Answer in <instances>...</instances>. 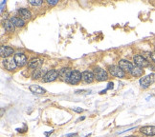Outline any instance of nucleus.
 <instances>
[{"mask_svg": "<svg viewBox=\"0 0 155 137\" xmlns=\"http://www.w3.org/2000/svg\"><path fill=\"white\" fill-rule=\"evenodd\" d=\"M60 77L64 82L71 85H77L82 78V73L77 70H72L70 68H63L60 71Z\"/></svg>", "mask_w": 155, "mask_h": 137, "instance_id": "f257e3e1", "label": "nucleus"}, {"mask_svg": "<svg viewBox=\"0 0 155 137\" xmlns=\"http://www.w3.org/2000/svg\"><path fill=\"white\" fill-rule=\"evenodd\" d=\"M93 73H94V75H95V79L97 81H100V82L107 80L108 78L107 71L102 68L96 67L94 70H93Z\"/></svg>", "mask_w": 155, "mask_h": 137, "instance_id": "f03ea898", "label": "nucleus"}, {"mask_svg": "<svg viewBox=\"0 0 155 137\" xmlns=\"http://www.w3.org/2000/svg\"><path fill=\"white\" fill-rule=\"evenodd\" d=\"M153 83H155V73H150L140 79V85L143 89H147Z\"/></svg>", "mask_w": 155, "mask_h": 137, "instance_id": "7ed1b4c3", "label": "nucleus"}, {"mask_svg": "<svg viewBox=\"0 0 155 137\" xmlns=\"http://www.w3.org/2000/svg\"><path fill=\"white\" fill-rule=\"evenodd\" d=\"M133 62H134V64L136 65L137 67L139 68H147V67H150V62L147 58H145L143 55H140V54H136L133 56Z\"/></svg>", "mask_w": 155, "mask_h": 137, "instance_id": "20e7f679", "label": "nucleus"}, {"mask_svg": "<svg viewBox=\"0 0 155 137\" xmlns=\"http://www.w3.org/2000/svg\"><path fill=\"white\" fill-rule=\"evenodd\" d=\"M107 70H108V73H109L111 75L114 76V77H118V78H123V77L126 76V73L119 66H115V65H112V66H108Z\"/></svg>", "mask_w": 155, "mask_h": 137, "instance_id": "39448f33", "label": "nucleus"}, {"mask_svg": "<svg viewBox=\"0 0 155 137\" xmlns=\"http://www.w3.org/2000/svg\"><path fill=\"white\" fill-rule=\"evenodd\" d=\"M58 77H60V71H58L57 70H50L43 75L42 81L45 83L53 82V81H55Z\"/></svg>", "mask_w": 155, "mask_h": 137, "instance_id": "423d86ee", "label": "nucleus"}, {"mask_svg": "<svg viewBox=\"0 0 155 137\" xmlns=\"http://www.w3.org/2000/svg\"><path fill=\"white\" fill-rule=\"evenodd\" d=\"M14 59L15 63H16V65H17V67H24L28 63L26 55L24 54H20V52L15 54L14 56Z\"/></svg>", "mask_w": 155, "mask_h": 137, "instance_id": "0eeeda50", "label": "nucleus"}, {"mask_svg": "<svg viewBox=\"0 0 155 137\" xmlns=\"http://www.w3.org/2000/svg\"><path fill=\"white\" fill-rule=\"evenodd\" d=\"M43 64V60L40 58H33L32 60H30V62L28 63V68H30V70H38L40 67L42 66Z\"/></svg>", "mask_w": 155, "mask_h": 137, "instance_id": "6e6552de", "label": "nucleus"}, {"mask_svg": "<svg viewBox=\"0 0 155 137\" xmlns=\"http://www.w3.org/2000/svg\"><path fill=\"white\" fill-rule=\"evenodd\" d=\"M119 67L122 68L123 71H128V73H130L132 68H134V65H133L131 62H129L128 60L122 59V60L119 61Z\"/></svg>", "mask_w": 155, "mask_h": 137, "instance_id": "1a4fd4ad", "label": "nucleus"}, {"mask_svg": "<svg viewBox=\"0 0 155 137\" xmlns=\"http://www.w3.org/2000/svg\"><path fill=\"white\" fill-rule=\"evenodd\" d=\"M0 54H1V56L2 57H5V58H8L12 56L14 54V51L12 47H9V46H2L1 49H0Z\"/></svg>", "mask_w": 155, "mask_h": 137, "instance_id": "9d476101", "label": "nucleus"}, {"mask_svg": "<svg viewBox=\"0 0 155 137\" xmlns=\"http://www.w3.org/2000/svg\"><path fill=\"white\" fill-rule=\"evenodd\" d=\"M3 65H4L6 70H8V71H14L15 70V68L17 67L14 59L13 58H5L4 61H3Z\"/></svg>", "mask_w": 155, "mask_h": 137, "instance_id": "9b49d317", "label": "nucleus"}, {"mask_svg": "<svg viewBox=\"0 0 155 137\" xmlns=\"http://www.w3.org/2000/svg\"><path fill=\"white\" fill-rule=\"evenodd\" d=\"M140 132L147 136L155 135V126H145L140 129Z\"/></svg>", "mask_w": 155, "mask_h": 137, "instance_id": "f8f14e48", "label": "nucleus"}, {"mask_svg": "<svg viewBox=\"0 0 155 137\" xmlns=\"http://www.w3.org/2000/svg\"><path fill=\"white\" fill-rule=\"evenodd\" d=\"M82 79L85 83H92L95 79V75L92 71H84L82 73Z\"/></svg>", "mask_w": 155, "mask_h": 137, "instance_id": "ddd939ff", "label": "nucleus"}, {"mask_svg": "<svg viewBox=\"0 0 155 137\" xmlns=\"http://www.w3.org/2000/svg\"><path fill=\"white\" fill-rule=\"evenodd\" d=\"M133 77H141L144 75L145 73V71L143 70L142 68H139L137 66H134V68H132L131 71L129 73Z\"/></svg>", "mask_w": 155, "mask_h": 137, "instance_id": "4468645a", "label": "nucleus"}, {"mask_svg": "<svg viewBox=\"0 0 155 137\" xmlns=\"http://www.w3.org/2000/svg\"><path fill=\"white\" fill-rule=\"evenodd\" d=\"M30 91L32 92L33 93H36V94H44L46 92V91L43 88H41L38 85H31L29 87Z\"/></svg>", "mask_w": 155, "mask_h": 137, "instance_id": "2eb2a0df", "label": "nucleus"}, {"mask_svg": "<svg viewBox=\"0 0 155 137\" xmlns=\"http://www.w3.org/2000/svg\"><path fill=\"white\" fill-rule=\"evenodd\" d=\"M18 14H20L22 19H30L31 16H32L30 11H28L27 9H19L18 10Z\"/></svg>", "mask_w": 155, "mask_h": 137, "instance_id": "dca6fc26", "label": "nucleus"}, {"mask_svg": "<svg viewBox=\"0 0 155 137\" xmlns=\"http://www.w3.org/2000/svg\"><path fill=\"white\" fill-rule=\"evenodd\" d=\"M10 20L13 22V24L14 25V26H16V27H23L24 25H25L24 20L22 19V18H20V17L14 16V17H12Z\"/></svg>", "mask_w": 155, "mask_h": 137, "instance_id": "f3484780", "label": "nucleus"}, {"mask_svg": "<svg viewBox=\"0 0 155 137\" xmlns=\"http://www.w3.org/2000/svg\"><path fill=\"white\" fill-rule=\"evenodd\" d=\"M3 26H4L5 31H7L9 33H13L14 31V25L11 20H6L4 24H3Z\"/></svg>", "mask_w": 155, "mask_h": 137, "instance_id": "a211bd4d", "label": "nucleus"}, {"mask_svg": "<svg viewBox=\"0 0 155 137\" xmlns=\"http://www.w3.org/2000/svg\"><path fill=\"white\" fill-rule=\"evenodd\" d=\"M32 77H33L34 79H38V78H40V77H42V71H41V70L38 68V70L33 71Z\"/></svg>", "mask_w": 155, "mask_h": 137, "instance_id": "6ab92c4d", "label": "nucleus"}, {"mask_svg": "<svg viewBox=\"0 0 155 137\" xmlns=\"http://www.w3.org/2000/svg\"><path fill=\"white\" fill-rule=\"evenodd\" d=\"M29 3L33 6H40L42 4V1H40V0H30Z\"/></svg>", "mask_w": 155, "mask_h": 137, "instance_id": "aec40b11", "label": "nucleus"}, {"mask_svg": "<svg viewBox=\"0 0 155 137\" xmlns=\"http://www.w3.org/2000/svg\"><path fill=\"white\" fill-rule=\"evenodd\" d=\"M58 0H48V1H47V3H48V4L49 5H50V6H55V5H57L58 4Z\"/></svg>", "mask_w": 155, "mask_h": 137, "instance_id": "412c9836", "label": "nucleus"}, {"mask_svg": "<svg viewBox=\"0 0 155 137\" xmlns=\"http://www.w3.org/2000/svg\"><path fill=\"white\" fill-rule=\"evenodd\" d=\"M73 111H76V113H82V111H83L82 109H80V108H74Z\"/></svg>", "mask_w": 155, "mask_h": 137, "instance_id": "4be33fe9", "label": "nucleus"}, {"mask_svg": "<svg viewBox=\"0 0 155 137\" xmlns=\"http://www.w3.org/2000/svg\"><path fill=\"white\" fill-rule=\"evenodd\" d=\"M151 60H152L155 64V52H152V54H151Z\"/></svg>", "mask_w": 155, "mask_h": 137, "instance_id": "5701e85b", "label": "nucleus"}, {"mask_svg": "<svg viewBox=\"0 0 155 137\" xmlns=\"http://www.w3.org/2000/svg\"><path fill=\"white\" fill-rule=\"evenodd\" d=\"M67 137H79V135H78V133H73V134L68 135Z\"/></svg>", "mask_w": 155, "mask_h": 137, "instance_id": "b1692460", "label": "nucleus"}, {"mask_svg": "<svg viewBox=\"0 0 155 137\" xmlns=\"http://www.w3.org/2000/svg\"><path fill=\"white\" fill-rule=\"evenodd\" d=\"M112 88H113V83H109V84H108L107 90H108V89H112Z\"/></svg>", "mask_w": 155, "mask_h": 137, "instance_id": "393cba45", "label": "nucleus"}, {"mask_svg": "<svg viewBox=\"0 0 155 137\" xmlns=\"http://www.w3.org/2000/svg\"><path fill=\"white\" fill-rule=\"evenodd\" d=\"M126 137H138V136H135V135H130V136H126Z\"/></svg>", "mask_w": 155, "mask_h": 137, "instance_id": "a878e982", "label": "nucleus"}, {"mask_svg": "<svg viewBox=\"0 0 155 137\" xmlns=\"http://www.w3.org/2000/svg\"><path fill=\"white\" fill-rule=\"evenodd\" d=\"M89 136H90V134H89V135H87V136H85V137H89Z\"/></svg>", "mask_w": 155, "mask_h": 137, "instance_id": "bb28decb", "label": "nucleus"}]
</instances>
